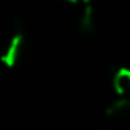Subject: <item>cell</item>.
I'll list each match as a JSON object with an SVG mask.
<instances>
[{
    "mask_svg": "<svg viewBox=\"0 0 130 130\" xmlns=\"http://www.w3.org/2000/svg\"><path fill=\"white\" fill-rule=\"evenodd\" d=\"M68 3H72V5H87L90 3L92 0H66Z\"/></svg>",
    "mask_w": 130,
    "mask_h": 130,
    "instance_id": "obj_4",
    "label": "cell"
},
{
    "mask_svg": "<svg viewBox=\"0 0 130 130\" xmlns=\"http://www.w3.org/2000/svg\"><path fill=\"white\" fill-rule=\"evenodd\" d=\"M26 51V34L19 20L14 22L6 40L0 49V63L5 68H15L20 64Z\"/></svg>",
    "mask_w": 130,
    "mask_h": 130,
    "instance_id": "obj_1",
    "label": "cell"
},
{
    "mask_svg": "<svg viewBox=\"0 0 130 130\" xmlns=\"http://www.w3.org/2000/svg\"><path fill=\"white\" fill-rule=\"evenodd\" d=\"M112 87L121 96L128 95L130 93V69L118 68L112 75Z\"/></svg>",
    "mask_w": 130,
    "mask_h": 130,
    "instance_id": "obj_2",
    "label": "cell"
},
{
    "mask_svg": "<svg viewBox=\"0 0 130 130\" xmlns=\"http://www.w3.org/2000/svg\"><path fill=\"white\" fill-rule=\"evenodd\" d=\"M78 28L83 34H93L96 29V14L90 3L83 5V11L80 14Z\"/></svg>",
    "mask_w": 130,
    "mask_h": 130,
    "instance_id": "obj_3",
    "label": "cell"
}]
</instances>
